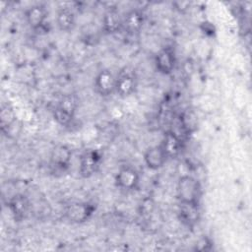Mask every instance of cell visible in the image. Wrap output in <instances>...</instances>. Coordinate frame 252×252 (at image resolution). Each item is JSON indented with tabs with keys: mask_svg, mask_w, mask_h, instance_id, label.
I'll return each mask as SVG.
<instances>
[{
	"mask_svg": "<svg viewBox=\"0 0 252 252\" xmlns=\"http://www.w3.org/2000/svg\"><path fill=\"white\" fill-rule=\"evenodd\" d=\"M177 198L180 204L199 205L202 188L197 179L190 175H183L177 182Z\"/></svg>",
	"mask_w": 252,
	"mask_h": 252,
	"instance_id": "1",
	"label": "cell"
},
{
	"mask_svg": "<svg viewBox=\"0 0 252 252\" xmlns=\"http://www.w3.org/2000/svg\"><path fill=\"white\" fill-rule=\"evenodd\" d=\"M78 100L75 94H66L61 98L54 108V119L60 125H68L74 118Z\"/></svg>",
	"mask_w": 252,
	"mask_h": 252,
	"instance_id": "2",
	"label": "cell"
},
{
	"mask_svg": "<svg viewBox=\"0 0 252 252\" xmlns=\"http://www.w3.org/2000/svg\"><path fill=\"white\" fill-rule=\"evenodd\" d=\"M137 88V76L135 70L131 67H124L116 76L115 93L121 96L126 97L131 95Z\"/></svg>",
	"mask_w": 252,
	"mask_h": 252,
	"instance_id": "3",
	"label": "cell"
},
{
	"mask_svg": "<svg viewBox=\"0 0 252 252\" xmlns=\"http://www.w3.org/2000/svg\"><path fill=\"white\" fill-rule=\"evenodd\" d=\"M94 209V206L91 203L74 202L65 208L64 217L72 223H82L93 216Z\"/></svg>",
	"mask_w": 252,
	"mask_h": 252,
	"instance_id": "4",
	"label": "cell"
},
{
	"mask_svg": "<svg viewBox=\"0 0 252 252\" xmlns=\"http://www.w3.org/2000/svg\"><path fill=\"white\" fill-rule=\"evenodd\" d=\"M101 162V156L96 151H87L80 158L79 172L85 177L89 178L97 172Z\"/></svg>",
	"mask_w": 252,
	"mask_h": 252,
	"instance_id": "5",
	"label": "cell"
},
{
	"mask_svg": "<svg viewBox=\"0 0 252 252\" xmlns=\"http://www.w3.org/2000/svg\"><path fill=\"white\" fill-rule=\"evenodd\" d=\"M139 172L132 166L130 165H125L122 166L118 171L115 176V182L116 185L126 191H131L134 190L138 187L139 185Z\"/></svg>",
	"mask_w": 252,
	"mask_h": 252,
	"instance_id": "6",
	"label": "cell"
},
{
	"mask_svg": "<svg viewBox=\"0 0 252 252\" xmlns=\"http://www.w3.org/2000/svg\"><path fill=\"white\" fill-rule=\"evenodd\" d=\"M116 76L109 69L100 70L94 78L95 92L101 96H108L115 92Z\"/></svg>",
	"mask_w": 252,
	"mask_h": 252,
	"instance_id": "7",
	"label": "cell"
},
{
	"mask_svg": "<svg viewBox=\"0 0 252 252\" xmlns=\"http://www.w3.org/2000/svg\"><path fill=\"white\" fill-rule=\"evenodd\" d=\"M155 64L159 73L163 75L170 74L175 67L174 50L169 46L161 48L155 57Z\"/></svg>",
	"mask_w": 252,
	"mask_h": 252,
	"instance_id": "8",
	"label": "cell"
},
{
	"mask_svg": "<svg viewBox=\"0 0 252 252\" xmlns=\"http://www.w3.org/2000/svg\"><path fill=\"white\" fill-rule=\"evenodd\" d=\"M145 22V15L140 9H132L122 18V29L129 34L139 33Z\"/></svg>",
	"mask_w": 252,
	"mask_h": 252,
	"instance_id": "9",
	"label": "cell"
},
{
	"mask_svg": "<svg viewBox=\"0 0 252 252\" xmlns=\"http://www.w3.org/2000/svg\"><path fill=\"white\" fill-rule=\"evenodd\" d=\"M71 150L64 146L60 145L55 147L52 150L50 156V166L58 171H65L71 162Z\"/></svg>",
	"mask_w": 252,
	"mask_h": 252,
	"instance_id": "10",
	"label": "cell"
},
{
	"mask_svg": "<svg viewBox=\"0 0 252 252\" xmlns=\"http://www.w3.org/2000/svg\"><path fill=\"white\" fill-rule=\"evenodd\" d=\"M8 207L16 220H23L30 213L31 202L27 196L17 194L10 199Z\"/></svg>",
	"mask_w": 252,
	"mask_h": 252,
	"instance_id": "11",
	"label": "cell"
},
{
	"mask_svg": "<svg viewBox=\"0 0 252 252\" xmlns=\"http://www.w3.org/2000/svg\"><path fill=\"white\" fill-rule=\"evenodd\" d=\"M167 159L168 158L160 145L150 147L144 154L146 165L153 170L162 167Z\"/></svg>",
	"mask_w": 252,
	"mask_h": 252,
	"instance_id": "12",
	"label": "cell"
},
{
	"mask_svg": "<svg viewBox=\"0 0 252 252\" xmlns=\"http://www.w3.org/2000/svg\"><path fill=\"white\" fill-rule=\"evenodd\" d=\"M46 9L42 5H33L30 7L25 13L27 24L32 30L40 29L46 20Z\"/></svg>",
	"mask_w": 252,
	"mask_h": 252,
	"instance_id": "13",
	"label": "cell"
},
{
	"mask_svg": "<svg viewBox=\"0 0 252 252\" xmlns=\"http://www.w3.org/2000/svg\"><path fill=\"white\" fill-rule=\"evenodd\" d=\"M160 146L164 150L168 158H175L181 152L182 140L177 134H175L173 131L169 130L164 134L163 140H162Z\"/></svg>",
	"mask_w": 252,
	"mask_h": 252,
	"instance_id": "14",
	"label": "cell"
},
{
	"mask_svg": "<svg viewBox=\"0 0 252 252\" xmlns=\"http://www.w3.org/2000/svg\"><path fill=\"white\" fill-rule=\"evenodd\" d=\"M179 220L183 224L188 227H193L200 219L199 205L192 204H180L179 208Z\"/></svg>",
	"mask_w": 252,
	"mask_h": 252,
	"instance_id": "15",
	"label": "cell"
},
{
	"mask_svg": "<svg viewBox=\"0 0 252 252\" xmlns=\"http://www.w3.org/2000/svg\"><path fill=\"white\" fill-rule=\"evenodd\" d=\"M122 29V18L115 9L108 10L102 18V30L107 33H115Z\"/></svg>",
	"mask_w": 252,
	"mask_h": 252,
	"instance_id": "16",
	"label": "cell"
},
{
	"mask_svg": "<svg viewBox=\"0 0 252 252\" xmlns=\"http://www.w3.org/2000/svg\"><path fill=\"white\" fill-rule=\"evenodd\" d=\"M56 24L59 30L62 32L72 31L76 24V16L74 12L67 7L61 8L57 13Z\"/></svg>",
	"mask_w": 252,
	"mask_h": 252,
	"instance_id": "17",
	"label": "cell"
},
{
	"mask_svg": "<svg viewBox=\"0 0 252 252\" xmlns=\"http://www.w3.org/2000/svg\"><path fill=\"white\" fill-rule=\"evenodd\" d=\"M16 122V115L14 110L9 106L5 105L2 107L0 112V124L2 131H8Z\"/></svg>",
	"mask_w": 252,
	"mask_h": 252,
	"instance_id": "18",
	"label": "cell"
}]
</instances>
